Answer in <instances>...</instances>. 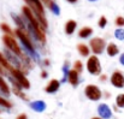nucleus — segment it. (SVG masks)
I'll return each instance as SVG.
<instances>
[{"label": "nucleus", "mask_w": 124, "mask_h": 119, "mask_svg": "<svg viewBox=\"0 0 124 119\" xmlns=\"http://www.w3.org/2000/svg\"><path fill=\"white\" fill-rule=\"evenodd\" d=\"M87 70L89 74L92 75H100L101 72V65H100V60L98 59L96 55H92L88 58L87 60Z\"/></svg>", "instance_id": "1"}, {"label": "nucleus", "mask_w": 124, "mask_h": 119, "mask_svg": "<svg viewBox=\"0 0 124 119\" xmlns=\"http://www.w3.org/2000/svg\"><path fill=\"white\" fill-rule=\"evenodd\" d=\"M84 94H85V96H87L89 100H92V101H98V100H100L101 96H102V93H101L100 88L96 87V85H94V84H88V85L84 88Z\"/></svg>", "instance_id": "2"}, {"label": "nucleus", "mask_w": 124, "mask_h": 119, "mask_svg": "<svg viewBox=\"0 0 124 119\" xmlns=\"http://www.w3.org/2000/svg\"><path fill=\"white\" fill-rule=\"evenodd\" d=\"M2 41H4V43H5V46L8 48V49H11L13 53H16L17 55H19V57H22V51H21V48H19V46H18V43L16 42V40L13 39L12 36H10V35H4L2 36Z\"/></svg>", "instance_id": "3"}, {"label": "nucleus", "mask_w": 124, "mask_h": 119, "mask_svg": "<svg viewBox=\"0 0 124 119\" xmlns=\"http://www.w3.org/2000/svg\"><path fill=\"white\" fill-rule=\"evenodd\" d=\"M11 74H12L13 78L17 81V83H18L22 88H24V89H29V88H30L29 81L27 79V77L24 76V74H23L21 70H18V69H12Z\"/></svg>", "instance_id": "4"}, {"label": "nucleus", "mask_w": 124, "mask_h": 119, "mask_svg": "<svg viewBox=\"0 0 124 119\" xmlns=\"http://www.w3.org/2000/svg\"><path fill=\"white\" fill-rule=\"evenodd\" d=\"M105 47H106V43H105V41L102 39L95 37V39L90 40V48H92V51H93L95 54L102 53L104 49H105Z\"/></svg>", "instance_id": "5"}, {"label": "nucleus", "mask_w": 124, "mask_h": 119, "mask_svg": "<svg viewBox=\"0 0 124 119\" xmlns=\"http://www.w3.org/2000/svg\"><path fill=\"white\" fill-rule=\"evenodd\" d=\"M16 35L21 39V41L25 45V47L28 48V49H30L31 52L34 51V47H33V43H31V41H30V37H29V35H28V33L24 30V29H22V28H18L17 30H16Z\"/></svg>", "instance_id": "6"}, {"label": "nucleus", "mask_w": 124, "mask_h": 119, "mask_svg": "<svg viewBox=\"0 0 124 119\" xmlns=\"http://www.w3.org/2000/svg\"><path fill=\"white\" fill-rule=\"evenodd\" d=\"M111 83L116 88H124V75L121 71H115L111 76Z\"/></svg>", "instance_id": "7"}, {"label": "nucleus", "mask_w": 124, "mask_h": 119, "mask_svg": "<svg viewBox=\"0 0 124 119\" xmlns=\"http://www.w3.org/2000/svg\"><path fill=\"white\" fill-rule=\"evenodd\" d=\"M98 113L102 119H110L112 117V111L106 104H101L98 107Z\"/></svg>", "instance_id": "8"}, {"label": "nucleus", "mask_w": 124, "mask_h": 119, "mask_svg": "<svg viewBox=\"0 0 124 119\" xmlns=\"http://www.w3.org/2000/svg\"><path fill=\"white\" fill-rule=\"evenodd\" d=\"M59 87H60L59 81H57V79H52V81H49V83L47 84V87H46L45 90H46L47 93H49V94H53V93L58 91Z\"/></svg>", "instance_id": "9"}, {"label": "nucleus", "mask_w": 124, "mask_h": 119, "mask_svg": "<svg viewBox=\"0 0 124 119\" xmlns=\"http://www.w3.org/2000/svg\"><path fill=\"white\" fill-rule=\"evenodd\" d=\"M68 78H69V83L74 87H76L78 84V72L75 71V70H71L69 71L68 74Z\"/></svg>", "instance_id": "10"}, {"label": "nucleus", "mask_w": 124, "mask_h": 119, "mask_svg": "<svg viewBox=\"0 0 124 119\" xmlns=\"http://www.w3.org/2000/svg\"><path fill=\"white\" fill-rule=\"evenodd\" d=\"M30 107L36 112H43L45 108H46V104L43 101H34V102L30 104Z\"/></svg>", "instance_id": "11"}, {"label": "nucleus", "mask_w": 124, "mask_h": 119, "mask_svg": "<svg viewBox=\"0 0 124 119\" xmlns=\"http://www.w3.org/2000/svg\"><path fill=\"white\" fill-rule=\"evenodd\" d=\"M93 34V29L90 27H83L82 29L78 31V36L81 39H87L88 36H90Z\"/></svg>", "instance_id": "12"}, {"label": "nucleus", "mask_w": 124, "mask_h": 119, "mask_svg": "<svg viewBox=\"0 0 124 119\" xmlns=\"http://www.w3.org/2000/svg\"><path fill=\"white\" fill-rule=\"evenodd\" d=\"M76 22L75 21H68L66 22V24H65V33L66 34H69V35H71L74 31H75V29H76Z\"/></svg>", "instance_id": "13"}, {"label": "nucleus", "mask_w": 124, "mask_h": 119, "mask_svg": "<svg viewBox=\"0 0 124 119\" xmlns=\"http://www.w3.org/2000/svg\"><path fill=\"white\" fill-rule=\"evenodd\" d=\"M118 52H119V49H118V47L115 45V43H108V46H107V54L110 55V57H115V55H117L118 54Z\"/></svg>", "instance_id": "14"}, {"label": "nucleus", "mask_w": 124, "mask_h": 119, "mask_svg": "<svg viewBox=\"0 0 124 119\" xmlns=\"http://www.w3.org/2000/svg\"><path fill=\"white\" fill-rule=\"evenodd\" d=\"M21 88H22V87H21V85H19L17 82H15V85H13V93H15L17 96L22 97L23 100H28V97H27V96H25V94L21 90Z\"/></svg>", "instance_id": "15"}, {"label": "nucleus", "mask_w": 124, "mask_h": 119, "mask_svg": "<svg viewBox=\"0 0 124 119\" xmlns=\"http://www.w3.org/2000/svg\"><path fill=\"white\" fill-rule=\"evenodd\" d=\"M77 49H78V52H80V54H81L82 57H88V55H89V48H88L87 45L80 43V45L77 46Z\"/></svg>", "instance_id": "16"}, {"label": "nucleus", "mask_w": 124, "mask_h": 119, "mask_svg": "<svg viewBox=\"0 0 124 119\" xmlns=\"http://www.w3.org/2000/svg\"><path fill=\"white\" fill-rule=\"evenodd\" d=\"M0 90H1V93H4L5 95H8V94H10V88H8L7 83L5 82V79L2 78L1 76H0Z\"/></svg>", "instance_id": "17"}, {"label": "nucleus", "mask_w": 124, "mask_h": 119, "mask_svg": "<svg viewBox=\"0 0 124 119\" xmlns=\"http://www.w3.org/2000/svg\"><path fill=\"white\" fill-rule=\"evenodd\" d=\"M0 65L2 66V67H5V69H7V70H10V71H12V66L8 64V61L5 59V57H4V54L2 53H0Z\"/></svg>", "instance_id": "18"}, {"label": "nucleus", "mask_w": 124, "mask_h": 119, "mask_svg": "<svg viewBox=\"0 0 124 119\" xmlns=\"http://www.w3.org/2000/svg\"><path fill=\"white\" fill-rule=\"evenodd\" d=\"M0 28H1V30H4V31L6 33V35H10V36L13 37V33H12L11 28H10L6 23H1V24H0Z\"/></svg>", "instance_id": "19"}, {"label": "nucleus", "mask_w": 124, "mask_h": 119, "mask_svg": "<svg viewBox=\"0 0 124 119\" xmlns=\"http://www.w3.org/2000/svg\"><path fill=\"white\" fill-rule=\"evenodd\" d=\"M116 105H117L118 107H121V108L124 107V94L117 95V97H116Z\"/></svg>", "instance_id": "20"}, {"label": "nucleus", "mask_w": 124, "mask_h": 119, "mask_svg": "<svg viewBox=\"0 0 124 119\" xmlns=\"http://www.w3.org/2000/svg\"><path fill=\"white\" fill-rule=\"evenodd\" d=\"M115 35H116V37L118 40H124V29L123 28H118V29L116 30Z\"/></svg>", "instance_id": "21"}, {"label": "nucleus", "mask_w": 124, "mask_h": 119, "mask_svg": "<svg viewBox=\"0 0 124 119\" xmlns=\"http://www.w3.org/2000/svg\"><path fill=\"white\" fill-rule=\"evenodd\" d=\"M74 70L77 71L78 74L82 71V61H81V60H76V61H75V64H74Z\"/></svg>", "instance_id": "22"}, {"label": "nucleus", "mask_w": 124, "mask_h": 119, "mask_svg": "<svg viewBox=\"0 0 124 119\" xmlns=\"http://www.w3.org/2000/svg\"><path fill=\"white\" fill-rule=\"evenodd\" d=\"M0 105H1L2 107H6V108H11V107H12L11 102H8L7 100H5V99L1 97V96H0Z\"/></svg>", "instance_id": "23"}, {"label": "nucleus", "mask_w": 124, "mask_h": 119, "mask_svg": "<svg viewBox=\"0 0 124 119\" xmlns=\"http://www.w3.org/2000/svg\"><path fill=\"white\" fill-rule=\"evenodd\" d=\"M106 23H107V19H106V17L102 16V17L100 18V21H99V27H100V28H104V27L106 25Z\"/></svg>", "instance_id": "24"}, {"label": "nucleus", "mask_w": 124, "mask_h": 119, "mask_svg": "<svg viewBox=\"0 0 124 119\" xmlns=\"http://www.w3.org/2000/svg\"><path fill=\"white\" fill-rule=\"evenodd\" d=\"M116 24L118 27H124V18L123 17H117L116 18Z\"/></svg>", "instance_id": "25"}, {"label": "nucleus", "mask_w": 124, "mask_h": 119, "mask_svg": "<svg viewBox=\"0 0 124 119\" xmlns=\"http://www.w3.org/2000/svg\"><path fill=\"white\" fill-rule=\"evenodd\" d=\"M16 119H28V117H27V114H24V113H22V114H19L18 117Z\"/></svg>", "instance_id": "26"}, {"label": "nucleus", "mask_w": 124, "mask_h": 119, "mask_svg": "<svg viewBox=\"0 0 124 119\" xmlns=\"http://www.w3.org/2000/svg\"><path fill=\"white\" fill-rule=\"evenodd\" d=\"M119 61H121V64L122 65H124V53L121 55V58H119Z\"/></svg>", "instance_id": "27"}, {"label": "nucleus", "mask_w": 124, "mask_h": 119, "mask_svg": "<svg viewBox=\"0 0 124 119\" xmlns=\"http://www.w3.org/2000/svg\"><path fill=\"white\" fill-rule=\"evenodd\" d=\"M42 77H43V78H46V77H47V72H46V71H42Z\"/></svg>", "instance_id": "28"}, {"label": "nucleus", "mask_w": 124, "mask_h": 119, "mask_svg": "<svg viewBox=\"0 0 124 119\" xmlns=\"http://www.w3.org/2000/svg\"><path fill=\"white\" fill-rule=\"evenodd\" d=\"M0 74H4V70H2V66L0 65Z\"/></svg>", "instance_id": "29"}, {"label": "nucleus", "mask_w": 124, "mask_h": 119, "mask_svg": "<svg viewBox=\"0 0 124 119\" xmlns=\"http://www.w3.org/2000/svg\"><path fill=\"white\" fill-rule=\"evenodd\" d=\"M68 1H69V2H72V4H74V2H76L77 0H68Z\"/></svg>", "instance_id": "30"}, {"label": "nucleus", "mask_w": 124, "mask_h": 119, "mask_svg": "<svg viewBox=\"0 0 124 119\" xmlns=\"http://www.w3.org/2000/svg\"><path fill=\"white\" fill-rule=\"evenodd\" d=\"M92 119H102V118H99V117H94V118H92Z\"/></svg>", "instance_id": "31"}, {"label": "nucleus", "mask_w": 124, "mask_h": 119, "mask_svg": "<svg viewBox=\"0 0 124 119\" xmlns=\"http://www.w3.org/2000/svg\"><path fill=\"white\" fill-rule=\"evenodd\" d=\"M90 1H95V0H90Z\"/></svg>", "instance_id": "32"}]
</instances>
